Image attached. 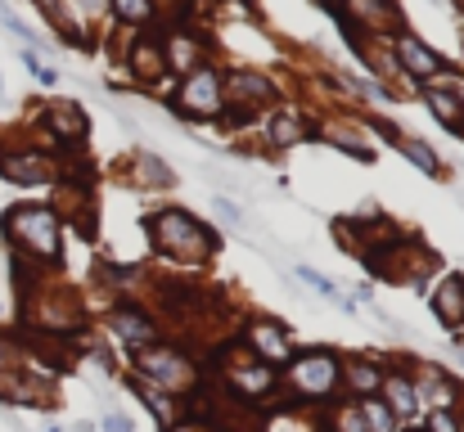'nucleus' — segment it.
Here are the masks:
<instances>
[{"label": "nucleus", "instance_id": "1", "mask_svg": "<svg viewBox=\"0 0 464 432\" xmlns=\"http://www.w3.org/2000/svg\"><path fill=\"white\" fill-rule=\"evenodd\" d=\"M5 235L14 248H23L36 262H54L59 257V216L50 207H14L5 212Z\"/></svg>", "mask_w": 464, "mask_h": 432}, {"label": "nucleus", "instance_id": "2", "mask_svg": "<svg viewBox=\"0 0 464 432\" xmlns=\"http://www.w3.org/2000/svg\"><path fill=\"white\" fill-rule=\"evenodd\" d=\"M150 239L158 244V253H171L180 262H203L217 248L212 235L189 212H158L154 221H150Z\"/></svg>", "mask_w": 464, "mask_h": 432}, {"label": "nucleus", "instance_id": "3", "mask_svg": "<svg viewBox=\"0 0 464 432\" xmlns=\"http://www.w3.org/2000/svg\"><path fill=\"white\" fill-rule=\"evenodd\" d=\"M176 109L189 113V118H212V113L221 109V82H217V72L194 68V72L185 77L180 95H176Z\"/></svg>", "mask_w": 464, "mask_h": 432}, {"label": "nucleus", "instance_id": "4", "mask_svg": "<svg viewBox=\"0 0 464 432\" xmlns=\"http://www.w3.org/2000/svg\"><path fill=\"white\" fill-rule=\"evenodd\" d=\"M289 379H294V388H298L303 397H324V392L338 383V365H334L329 351H311V356H298V360H294Z\"/></svg>", "mask_w": 464, "mask_h": 432}, {"label": "nucleus", "instance_id": "5", "mask_svg": "<svg viewBox=\"0 0 464 432\" xmlns=\"http://www.w3.org/2000/svg\"><path fill=\"white\" fill-rule=\"evenodd\" d=\"M0 176L14 185H45L50 180V162L41 153H0Z\"/></svg>", "mask_w": 464, "mask_h": 432}, {"label": "nucleus", "instance_id": "6", "mask_svg": "<svg viewBox=\"0 0 464 432\" xmlns=\"http://www.w3.org/2000/svg\"><path fill=\"white\" fill-rule=\"evenodd\" d=\"M230 95L239 100V109H235V122H248V113H253V109H244V100H253V104H266V100L276 95V86H271L266 77H257V72H235V77H230Z\"/></svg>", "mask_w": 464, "mask_h": 432}, {"label": "nucleus", "instance_id": "7", "mask_svg": "<svg viewBox=\"0 0 464 432\" xmlns=\"http://www.w3.org/2000/svg\"><path fill=\"white\" fill-rule=\"evenodd\" d=\"M140 374H150L158 383H167V388H180L185 379H189V370L180 365V356H171V351H140Z\"/></svg>", "mask_w": 464, "mask_h": 432}, {"label": "nucleus", "instance_id": "8", "mask_svg": "<svg viewBox=\"0 0 464 432\" xmlns=\"http://www.w3.org/2000/svg\"><path fill=\"white\" fill-rule=\"evenodd\" d=\"M248 342H253V356L257 360H289V338H285V329H276V324H253L248 329Z\"/></svg>", "mask_w": 464, "mask_h": 432}, {"label": "nucleus", "instance_id": "9", "mask_svg": "<svg viewBox=\"0 0 464 432\" xmlns=\"http://www.w3.org/2000/svg\"><path fill=\"white\" fill-rule=\"evenodd\" d=\"M397 54H401V63H406L415 77H433V72H442V59H438L424 41H415V36H397Z\"/></svg>", "mask_w": 464, "mask_h": 432}, {"label": "nucleus", "instance_id": "10", "mask_svg": "<svg viewBox=\"0 0 464 432\" xmlns=\"http://www.w3.org/2000/svg\"><path fill=\"white\" fill-rule=\"evenodd\" d=\"M113 329H118V338L131 342V347H145V342L158 338V329L140 315V311H118V315H113Z\"/></svg>", "mask_w": 464, "mask_h": 432}, {"label": "nucleus", "instance_id": "11", "mask_svg": "<svg viewBox=\"0 0 464 432\" xmlns=\"http://www.w3.org/2000/svg\"><path fill=\"white\" fill-rule=\"evenodd\" d=\"M433 311H438L447 324H460V320H464V280H460V275H451L447 284L438 288V297H433Z\"/></svg>", "mask_w": 464, "mask_h": 432}, {"label": "nucleus", "instance_id": "12", "mask_svg": "<svg viewBox=\"0 0 464 432\" xmlns=\"http://www.w3.org/2000/svg\"><path fill=\"white\" fill-rule=\"evenodd\" d=\"M50 127L59 131V140H82V136H86V113H82L77 104H54Z\"/></svg>", "mask_w": 464, "mask_h": 432}, {"label": "nucleus", "instance_id": "13", "mask_svg": "<svg viewBox=\"0 0 464 432\" xmlns=\"http://www.w3.org/2000/svg\"><path fill=\"white\" fill-rule=\"evenodd\" d=\"M429 109H433V118L442 122V127H464V104L456 95H447V91H429Z\"/></svg>", "mask_w": 464, "mask_h": 432}, {"label": "nucleus", "instance_id": "14", "mask_svg": "<svg viewBox=\"0 0 464 432\" xmlns=\"http://www.w3.org/2000/svg\"><path fill=\"white\" fill-rule=\"evenodd\" d=\"M136 171H140L145 185H171V167L158 162L154 153H140V158H136Z\"/></svg>", "mask_w": 464, "mask_h": 432}, {"label": "nucleus", "instance_id": "15", "mask_svg": "<svg viewBox=\"0 0 464 432\" xmlns=\"http://www.w3.org/2000/svg\"><path fill=\"white\" fill-rule=\"evenodd\" d=\"M298 280H303V284H311L315 293H320V297H329V302H338V306H347V311H352V302H347V297H338L334 280H324L320 271H311V266H298Z\"/></svg>", "mask_w": 464, "mask_h": 432}, {"label": "nucleus", "instance_id": "16", "mask_svg": "<svg viewBox=\"0 0 464 432\" xmlns=\"http://www.w3.org/2000/svg\"><path fill=\"white\" fill-rule=\"evenodd\" d=\"M113 14L122 23H150L154 18V0H113Z\"/></svg>", "mask_w": 464, "mask_h": 432}, {"label": "nucleus", "instance_id": "17", "mask_svg": "<svg viewBox=\"0 0 464 432\" xmlns=\"http://www.w3.org/2000/svg\"><path fill=\"white\" fill-rule=\"evenodd\" d=\"M361 410H365V419H370V432H397L392 428V410H388V406H379L374 397H365V406H361Z\"/></svg>", "mask_w": 464, "mask_h": 432}, {"label": "nucleus", "instance_id": "18", "mask_svg": "<svg viewBox=\"0 0 464 432\" xmlns=\"http://www.w3.org/2000/svg\"><path fill=\"white\" fill-rule=\"evenodd\" d=\"M271 140L276 144L303 140V122H298V118H276V122H271Z\"/></svg>", "mask_w": 464, "mask_h": 432}, {"label": "nucleus", "instance_id": "19", "mask_svg": "<svg viewBox=\"0 0 464 432\" xmlns=\"http://www.w3.org/2000/svg\"><path fill=\"white\" fill-rule=\"evenodd\" d=\"M401 153H406L411 162H420L429 176H438V171H442V167H438V158H433V153H429V149H424L420 140H401Z\"/></svg>", "mask_w": 464, "mask_h": 432}, {"label": "nucleus", "instance_id": "20", "mask_svg": "<svg viewBox=\"0 0 464 432\" xmlns=\"http://www.w3.org/2000/svg\"><path fill=\"white\" fill-rule=\"evenodd\" d=\"M131 59H136V68H140V77H145V82H154L158 72H162V59H158V50H150V45H136V54H131Z\"/></svg>", "mask_w": 464, "mask_h": 432}, {"label": "nucleus", "instance_id": "21", "mask_svg": "<svg viewBox=\"0 0 464 432\" xmlns=\"http://www.w3.org/2000/svg\"><path fill=\"white\" fill-rule=\"evenodd\" d=\"M347 379H352V388H361V392H374L383 379H379V370H370V365H352L347 370Z\"/></svg>", "mask_w": 464, "mask_h": 432}, {"label": "nucleus", "instance_id": "22", "mask_svg": "<svg viewBox=\"0 0 464 432\" xmlns=\"http://www.w3.org/2000/svg\"><path fill=\"white\" fill-rule=\"evenodd\" d=\"M140 397H145V406L154 410V415H158V419H162V424L171 419V397H162L158 388H140Z\"/></svg>", "mask_w": 464, "mask_h": 432}, {"label": "nucleus", "instance_id": "23", "mask_svg": "<svg viewBox=\"0 0 464 432\" xmlns=\"http://www.w3.org/2000/svg\"><path fill=\"white\" fill-rule=\"evenodd\" d=\"M23 63H27V68L36 72V82H41V86H54V82H59V72H54V68H45V63H41V59L32 54V50H23Z\"/></svg>", "mask_w": 464, "mask_h": 432}, {"label": "nucleus", "instance_id": "24", "mask_svg": "<svg viewBox=\"0 0 464 432\" xmlns=\"http://www.w3.org/2000/svg\"><path fill=\"white\" fill-rule=\"evenodd\" d=\"M388 388H392V406H397V410H411V406H415V397H411V383H406V379H392Z\"/></svg>", "mask_w": 464, "mask_h": 432}, {"label": "nucleus", "instance_id": "25", "mask_svg": "<svg viewBox=\"0 0 464 432\" xmlns=\"http://www.w3.org/2000/svg\"><path fill=\"white\" fill-rule=\"evenodd\" d=\"M429 432H460V428L451 424V415H447V410H438V415L429 419Z\"/></svg>", "mask_w": 464, "mask_h": 432}, {"label": "nucleus", "instance_id": "26", "mask_svg": "<svg viewBox=\"0 0 464 432\" xmlns=\"http://www.w3.org/2000/svg\"><path fill=\"white\" fill-rule=\"evenodd\" d=\"M212 207H217V212H221V216H226V221H239V207H235V203H230V198H217V203H212Z\"/></svg>", "mask_w": 464, "mask_h": 432}, {"label": "nucleus", "instance_id": "27", "mask_svg": "<svg viewBox=\"0 0 464 432\" xmlns=\"http://www.w3.org/2000/svg\"><path fill=\"white\" fill-rule=\"evenodd\" d=\"M104 428L109 432H131V424H127L122 415H109V419H104Z\"/></svg>", "mask_w": 464, "mask_h": 432}, {"label": "nucleus", "instance_id": "28", "mask_svg": "<svg viewBox=\"0 0 464 432\" xmlns=\"http://www.w3.org/2000/svg\"><path fill=\"white\" fill-rule=\"evenodd\" d=\"M41 9H50V14L59 18V5H54V0H41Z\"/></svg>", "mask_w": 464, "mask_h": 432}, {"label": "nucleus", "instance_id": "29", "mask_svg": "<svg viewBox=\"0 0 464 432\" xmlns=\"http://www.w3.org/2000/svg\"><path fill=\"white\" fill-rule=\"evenodd\" d=\"M82 5H86V9H100V5H104V0H82Z\"/></svg>", "mask_w": 464, "mask_h": 432}, {"label": "nucleus", "instance_id": "30", "mask_svg": "<svg viewBox=\"0 0 464 432\" xmlns=\"http://www.w3.org/2000/svg\"><path fill=\"white\" fill-rule=\"evenodd\" d=\"M0 365H5V360H0Z\"/></svg>", "mask_w": 464, "mask_h": 432}]
</instances>
